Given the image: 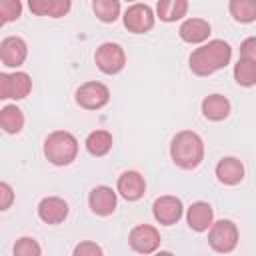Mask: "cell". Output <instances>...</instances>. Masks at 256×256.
Returning a JSON list of instances; mask_svg holds the SVG:
<instances>
[{"mask_svg":"<svg viewBox=\"0 0 256 256\" xmlns=\"http://www.w3.org/2000/svg\"><path fill=\"white\" fill-rule=\"evenodd\" d=\"M232 58V48L224 40H210L190 54V70L196 76H210L224 68Z\"/></svg>","mask_w":256,"mask_h":256,"instance_id":"obj_1","label":"cell"},{"mask_svg":"<svg viewBox=\"0 0 256 256\" xmlns=\"http://www.w3.org/2000/svg\"><path fill=\"white\" fill-rule=\"evenodd\" d=\"M172 162L182 170H194L204 160V142L192 130L178 132L170 142Z\"/></svg>","mask_w":256,"mask_h":256,"instance_id":"obj_2","label":"cell"},{"mask_svg":"<svg viewBox=\"0 0 256 256\" xmlns=\"http://www.w3.org/2000/svg\"><path fill=\"white\" fill-rule=\"evenodd\" d=\"M44 156L54 166H68L78 156V140L66 130L50 132L44 140Z\"/></svg>","mask_w":256,"mask_h":256,"instance_id":"obj_3","label":"cell"},{"mask_svg":"<svg viewBox=\"0 0 256 256\" xmlns=\"http://www.w3.org/2000/svg\"><path fill=\"white\" fill-rule=\"evenodd\" d=\"M238 228L232 220H218L212 224V228L208 230V244L214 252H220V254H228L232 252L236 246H238Z\"/></svg>","mask_w":256,"mask_h":256,"instance_id":"obj_4","label":"cell"},{"mask_svg":"<svg viewBox=\"0 0 256 256\" xmlns=\"http://www.w3.org/2000/svg\"><path fill=\"white\" fill-rule=\"evenodd\" d=\"M110 102V90L98 80L84 82L76 90V104L84 110H100Z\"/></svg>","mask_w":256,"mask_h":256,"instance_id":"obj_5","label":"cell"},{"mask_svg":"<svg viewBox=\"0 0 256 256\" xmlns=\"http://www.w3.org/2000/svg\"><path fill=\"white\" fill-rule=\"evenodd\" d=\"M94 62L98 66L100 72L104 74H118L124 64H126V54H124V48L116 42H104L96 48V54H94Z\"/></svg>","mask_w":256,"mask_h":256,"instance_id":"obj_6","label":"cell"},{"mask_svg":"<svg viewBox=\"0 0 256 256\" xmlns=\"http://www.w3.org/2000/svg\"><path fill=\"white\" fill-rule=\"evenodd\" d=\"M154 12L148 4H142V2H136V4H130L122 16L124 20V26L128 32L132 34H144L148 30H152L154 26Z\"/></svg>","mask_w":256,"mask_h":256,"instance_id":"obj_7","label":"cell"},{"mask_svg":"<svg viewBox=\"0 0 256 256\" xmlns=\"http://www.w3.org/2000/svg\"><path fill=\"white\" fill-rule=\"evenodd\" d=\"M128 244L138 254H152L160 246V232L150 224H138L130 230Z\"/></svg>","mask_w":256,"mask_h":256,"instance_id":"obj_8","label":"cell"},{"mask_svg":"<svg viewBox=\"0 0 256 256\" xmlns=\"http://www.w3.org/2000/svg\"><path fill=\"white\" fill-rule=\"evenodd\" d=\"M32 90V78L26 72H14V74H0V98H14L22 100Z\"/></svg>","mask_w":256,"mask_h":256,"instance_id":"obj_9","label":"cell"},{"mask_svg":"<svg viewBox=\"0 0 256 256\" xmlns=\"http://www.w3.org/2000/svg\"><path fill=\"white\" fill-rule=\"evenodd\" d=\"M152 214L156 218L158 224L162 226H172L176 224L182 214H184V206H182V200L176 198V196H160L154 200L152 204Z\"/></svg>","mask_w":256,"mask_h":256,"instance_id":"obj_10","label":"cell"},{"mask_svg":"<svg viewBox=\"0 0 256 256\" xmlns=\"http://www.w3.org/2000/svg\"><path fill=\"white\" fill-rule=\"evenodd\" d=\"M28 56V46L20 36H6L0 42V60L6 68H18Z\"/></svg>","mask_w":256,"mask_h":256,"instance_id":"obj_11","label":"cell"},{"mask_svg":"<svg viewBox=\"0 0 256 256\" xmlns=\"http://www.w3.org/2000/svg\"><path fill=\"white\" fill-rule=\"evenodd\" d=\"M116 192L128 200V202H136L144 196L146 192V180L140 172L136 170H126L118 176V182H116Z\"/></svg>","mask_w":256,"mask_h":256,"instance_id":"obj_12","label":"cell"},{"mask_svg":"<svg viewBox=\"0 0 256 256\" xmlns=\"http://www.w3.org/2000/svg\"><path fill=\"white\" fill-rule=\"evenodd\" d=\"M116 202H118L116 192L110 186H96L88 194L90 210L98 216H110L116 210Z\"/></svg>","mask_w":256,"mask_h":256,"instance_id":"obj_13","label":"cell"},{"mask_svg":"<svg viewBox=\"0 0 256 256\" xmlns=\"http://www.w3.org/2000/svg\"><path fill=\"white\" fill-rule=\"evenodd\" d=\"M38 216L46 224H60L68 216V204L58 196L42 198L38 204Z\"/></svg>","mask_w":256,"mask_h":256,"instance_id":"obj_14","label":"cell"},{"mask_svg":"<svg viewBox=\"0 0 256 256\" xmlns=\"http://www.w3.org/2000/svg\"><path fill=\"white\" fill-rule=\"evenodd\" d=\"M186 220L194 232H206L214 224V210L208 202H194L186 212Z\"/></svg>","mask_w":256,"mask_h":256,"instance_id":"obj_15","label":"cell"},{"mask_svg":"<svg viewBox=\"0 0 256 256\" xmlns=\"http://www.w3.org/2000/svg\"><path fill=\"white\" fill-rule=\"evenodd\" d=\"M216 178L226 186H236L244 180V164L234 156H226L216 164Z\"/></svg>","mask_w":256,"mask_h":256,"instance_id":"obj_16","label":"cell"},{"mask_svg":"<svg viewBox=\"0 0 256 256\" xmlns=\"http://www.w3.org/2000/svg\"><path fill=\"white\" fill-rule=\"evenodd\" d=\"M178 34L188 44H200L210 36V24L204 18H188L180 24Z\"/></svg>","mask_w":256,"mask_h":256,"instance_id":"obj_17","label":"cell"},{"mask_svg":"<svg viewBox=\"0 0 256 256\" xmlns=\"http://www.w3.org/2000/svg\"><path fill=\"white\" fill-rule=\"evenodd\" d=\"M202 114L212 122H220L230 114V102L222 94H210L202 100Z\"/></svg>","mask_w":256,"mask_h":256,"instance_id":"obj_18","label":"cell"},{"mask_svg":"<svg viewBox=\"0 0 256 256\" xmlns=\"http://www.w3.org/2000/svg\"><path fill=\"white\" fill-rule=\"evenodd\" d=\"M30 10L38 16H50V18H62L70 10V0H30Z\"/></svg>","mask_w":256,"mask_h":256,"instance_id":"obj_19","label":"cell"},{"mask_svg":"<svg viewBox=\"0 0 256 256\" xmlns=\"http://www.w3.org/2000/svg\"><path fill=\"white\" fill-rule=\"evenodd\" d=\"M112 134L108 130H94L86 136V150L88 154L100 158V156H106L110 150H112Z\"/></svg>","mask_w":256,"mask_h":256,"instance_id":"obj_20","label":"cell"},{"mask_svg":"<svg viewBox=\"0 0 256 256\" xmlns=\"http://www.w3.org/2000/svg\"><path fill=\"white\" fill-rule=\"evenodd\" d=\"M158 18L162 22H176L188 12V2L186 0H160L156 4Z\"/></svg>","mask_w":256,"mask_h":256,"instance_id":"obj_21","label":"cell"},{"mask_svg":"<svg viewBox=\"0 0 256 256\" xmlns=\"http://www.w3.org/2000/svg\"><path fill=\"white\" fill-rule=\"evenodd\" d=\"M0 126L6 134H18L24 128V114L18 106L8 104L0 110Z\"/></svg>","mask_w":256,"mask_h":256,"instance_id":"obj_22","label":"cell"},{"mask_svg":"<svg viewBox=\"0 0 256 256\" xmlns=\"http://www.w3.org/2000/svg\"><path fill=\"white\" fill-rule=\"evenodd\" d=\"M228 10L240 24H250L256 20V0H230Z\"/></svg>","mask_w":256,"mask_h":256,"instance_id":"obj_23","label":"cell"},{"mask_svg":"<svg viewBox=\"0 0 256 256\" xmlns=\"http://www.w3.org/2000/svg\"><path fill=\"white\" fill-rule=\"evenodd\" d=\"M234 80L236 84L250 88L256 84V62L248 60V58H238V62L234 64Z\"/></svg>","mask_w":256,"mask_h":256,"instance_id":"obj_24","label":"cell"},{"mask_svg":"<svg viewBox=\"0 0 256 256\" xmlns=\"http://www.w3.org/2000/svg\"><path fill=\"white\" fill-rule=\"evenodd\" d=\"M92 10L102 22H114L120 16V2L118 0H94Z\"/></svg>","mask_w":256,"mask_h":256,"instance_id":"obj_25","label":"cell"},{"mask_svg":"<svg viewBox=\"0 0 256 256\" xmlns=\"http://www.w3.org/2000/svg\"><path fill=\"white\" fill-rule=\"evenodd\" d=\"M12 252H14V256H42L40 244L34 238H30V236L18 238L14 248H12Z\"/></svg>","mask_w":256,"mask_h":256,"instance_id":"obj_26","label":"cell"},{"mask_svg":"<svg viewBox=\"0 0 256 256\" xmlns=\"http://www.w3.org/2000/svg\"><path fill=\"white\" fill-rule=\"evenodd\" d=\"M20 14H22V2H18V0H2L0 2V20H2V24L18 20Z\"/></svg>","mask_w":256,"mask_h":256,"instance_id":"obj_27","label":"cell"},{"mask_svg":"<svg viewBox=\"0 0 256 256\" xmlns=\"http://www.w3.org/2000/svg\"><path fill=\"white\" fill-rule=\"evenodd\" d=\"M72 256H104V252H102V248H100L96 242L84 240V242H78V244L74 246Z\"/></svg>","mask_w":256,"mask_h":256,"instance_id":"obj_28","label":"cell"},{"mask_svg":"<svg viewBox=\"0 0 256 256\" xmlns=\"http://www.w3.org/2000/svg\"><path fill=\"white\" fill-rule=\"evenodd\" d=\"M240 58H248L256 62V36H250L240 44Z\"/></svg>","mask_w":256,"mask_h":256,"instance_id":"obj_29","label":"cell"},{"mask_svg":"<svg viewBox=\"0 0 256 256\" xmlns=\"http://www.w3.org/2000/svg\"><path fill=\"white\" fill-rule=\"evenodd\" d=\"M12 200H14L12 186L8 182H0V210H8Z\"/></svg>","mask_w":256,"mask_h":256,"instance_id":"obj_30","label":"cell"},{"mask_svg":"<svg viewBox=\"0 0 256 256\" xmlns=\"http://www.w3.org/2000/svg\"><path fill=\"white\" fill-rule=\"evenodd\" d=\"M154 256H174L172 252H168V250H160V252H156Z\"/></svg>","mask_w":256,"mask_h":256,"instance_id":"obj_31","label":"cell"}]
</instances>
